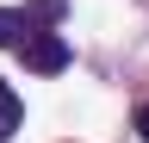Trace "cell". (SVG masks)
<instances>
[{
	"label": "cell",
	"instance_id": "3",
	"mask_svg": "<svg viewBox=\"0 0 149 143\" xmlns=\"http://www.w3.org/2000/svg\"><path fill=\"white\" fill-rule=\"evenodd\" d=\"M19 118H25V106H19V93H13L6 81H0V143L19 131Z\"/></svg>",
	"mask_w": 149,
	"mask_h": 143
},
{
	"label": "cell",
	"instance_id": "1",
	"mask_svg": "<svg viewBox=\"0 0 149 143\" xmlns=\"http://www.w3.org/2000/svg\"><path fill=\"white\" fill-rule=\"evenodd\" d=\"M19 56H25V68L31 75H62L68 68V38L62 31H25V44H19Z\"/></svg>",
	"mask_w": 149,
	"mask_h": 143
},
{
	"label": "cell",
	"instance_id": "4",
	"mask_svg": "<svg viewBox=\"0 0 149 143\" xmlns=\"http://www.w3.org/2000/svg\"><path fill=\"white\" fill-rule=\"evenodd\" d=\"M137 137L149 143V106H137Z\"/></svg>",
	"mask_w": 149,
	"mask_h": 143
},
{
	"label": "cell",
	"instance_id": "2",
	"mask_svg": "<svg viewBox=\"0 0 149 143\" xmlns=\"http://www.w3.org/2000/svg\"><path fill=\"white\" fill-rule=\"evenodd\" d=\"M25 31H31V19H25V13L0 6V50H19V44H25Z\"/></svg>",
	"mask_w": 149,
	"mask_h": 143
}]
</instances>
